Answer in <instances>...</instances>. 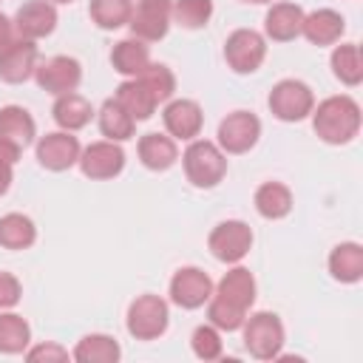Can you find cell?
Segmentation results:
<instances>
[{
    "label": "cell",
    "instance_id": "cell-1",
    "mask_svg": "<svg viewBox=\"0 0 363 363\" xmlns=\"http://www.w3.org/2000/svg\"><path fill=\"white\" fill-rule=\"evenodd\" d=\"M312 128L326 145H346L360 130V108L352 96H329L312 108Z\"/></svg>",
    "mask_w": 363,
    "mask_h": 363
},
{
    "label": "cell",
    "instance_id": "cell-2",
    "mask_svg": "<svg viewBox=\"0 0 363 363\" xmlns=\"http://www.w3.org/2000/svg\"><path fill=\"white\" fill-rule=\"evenodd\" d=\"M182 164H184V176L193 187H201V190H210L216 187L224 176H227V156L218 145L207 142V139H190L184 156H182Z\"/></svg>",
    "mask_w": 363,
    "mask_h": 363
},
{
    "label": "cell",
    "instance_id": "cell-3",
    "mask_svg": "<svg viewBox=\"0 0 363 363\" xmlns=\"http://www.w3.org/2000/svg\"><path fill=\"white\" fill-rule=\"evenodd\" d=\"M244 346L255 360H275L281 357L284 346V323L275 312H255L244 318Z\"/></svg>",
    "mask_w": 363,
    "mask_h": 363
},
{
    "label": "cell",
    "instance_id": "cell-4",
    "mask_svg": "<svg viewBox=\"0 0 363 363\" xmlns=\"http://www.w3.org/2000/svg\"><path fill=\"white\" fill-rule=\"evenodd\" d=\"M170 323V312H167V301L159 295H139L130 306H128V332L136 340H156L167 332Z\"/></svg>",
    "mask_w": 363,
    "mask_h": 363
},
{
    "label": "cell",
    "instance_id": "cell-5",
    "mask_svg": "<svg viewBox=\"0 0 363 363\" xmlns=\"http://www.w3.org/2000/svg\"><path fill=\"white\" fill-rule=\"evenodd\" d=\"M267 105H269L275 119H281V122H301V119H306L312 113L315 96H312L306 82H301V79H281L269 91Z\"/></svg>",
    "mask_w": 363,
    "mask_h": 363
},
{
    "label": "cell",
    "instance_id": "cell-6",
    "mask_svg": "<svg viewBox=\"0 0 363 363\" xmlns=\"http://www.w3.org/2000/svg\"><path fill=\"white\" fill-rule=\"evenodd\" d=\"M250 247H252V230H250V224H244L238 218L216 224L207 238V250L221 264H238L250 252Z\"/></svg>",
    "mask_w": 363,
    "mask_h": 363
},
{
    "label": "cell",
    "instance_id": "cell-7",
    "mask_svg": "<svg viewBox=\"0 0 363 363\" xmlns=\"http://www.w3.org/2000/svg\"><path fill=\"white\" fill-rule=\"evenodd\" d=\"M267 57V43L252 28H238L224 43V60L235 74H252Z\"/></svg>",
    "mask_w": 363,
    "mask_h": 363
},
{
    "label": "cell",
    "instance_id": "cell-8",
    "mask_svg": "<svg viewBox=\"0 0 363 363\" xmlns=\"http://www.w3.org/2000/svg\"><path fill=\"white\" fill-rule=\"evenodd\" d=\"M258 136H261V122L250 111H233L218 122V147L224 153L233 156L247 153L255 147Z\"/></svg>",
    "mask_w": 363,
    "mask_h": 363
},
{
    "label": "cell",
    "instance_id": "cell-9",
    "mask_svg": "<svg viewBox=\"0 0 363 363\" xmlns=\"http://www.w3.org/2000/svg\"><path fill=\"white\" fill-rule=\"evenodd\" d=\"M170 9H173V0H139L130 11V34L145 40V43H156L167 34L170 28Z\"/></svg>",
    "mask_w": 363,
    "mask_h": 363
},
{
    "label": "cell",
    "instance_id": "cell-10",
    "mask_svg": "<svg viewBox=\"0 0 363 363\" xmlns=\"http://www.w3.org/2000/svg\"><path fill=\"white\" fill-rule=\"evenodd\" d=\"M34 79L45 94H74L82 82V65L74 57H51L34 68Z\"/></svg>",
    "mask_w": 363,
    "mask_h": 363
},
{
    "label": "cell",
    "instance_id": "cell-11",
    "mask_svg": "<svg viewBox=\"0 0 363 363\" xmlns=\"http://www.w3.org/2000/svg\"><path fill=\"white\" fill-rule=\"evenodd\" d=\"M213 298V281L199 267H182L170 278V301L182 309H199Z\"/></svg>",
    "mask_w": 363,
    "mask_h": 363
},
{
    "label": "cell",
    "instance_id": "cell-12",
    "mask_svg": "<svg viewBox=\"0 0 363 363\" xmlns=\"http://www.w3.org/2000/svg\"><path fill=\"white\" fill-rule=\"evenodd\" d=\"M125 167V150L116 142H94L79 153V170L82 176L94 179V182H105L119 176Z\"/></svg>",
    "mask_w": 363,
    "mask_h": 363
},
{
    "label": "cell",
    "instance_id": "cell-13",
    "mask_svg": "<svg viewBox=\"0 0 363 363\" xmlns=\"http://www.w3.org/2000/svg\"><path fill=\"white\" fill-rule=\"evenodd\" d=\"M79 139L71 136V130H54V133H45L40 136L37 142V159L45 170H54V173H62L68 167H74L79 162Z\"/></svg>",
    "mask_w": 363,
    "mask_h": 363
},
{
    "label": "cell",
    "instance_id": "cell-14",
    "mask_svg": "<svg viewBox=\"0 0 363 363\" xmlns=\"http://www.w3.org/2000/svg\"><path fill=\"white\" fill-rule=\"evenodd\" d=\"M37 68V45L34 40H11L6 48H0V79L9 85H20L28 77H34Z\"/></svg>",
    "mask_w": 363,
    "mask_h": 363
},
{
    "label": "cell",
    "instance_id": "cell-15",
    "mask_svg": "<svg viewBox=\"0 0 363 363\" xmlns=\"http://www.w3.org/2000/svg\"><path fill=\"white\" fill-rule=\"evenodd\" d=\"M14 31L23 40H43L57 28V9L48 0H28L14 14Z\"/></svg>",
    "mask_w": 363,
    "mask_h": 363
},
{
    "label": "cell",
    "instance_id": "cell-16",
    "mask_svg": "<svg viewBox=\"0 0 363 363\" xmlns=\"http://www.w3.org/2000/svg\"><path fill=\"white\" fill-rule=\"evenodd\" d=\"M162 122H164V130L170 133V139L190 142L201 133L204 113H201L199 102H193V99H173V102H167V108L162 113Z\"/></svg>",
    "mask_w": 363,
    "mask_h": 363
},
{
    "label": "cell",
    "instance_id": "cell-17",
    "mask_svg": "<svg viewBox=\"0 0 363 363\" xmlns=\"http://www.w3.org/2000/svg\"><path fill=\"white\" fill-rule=\"evenodd\" d=\"M34 136H37V125L26 108L20 105L0 108V142H9L11 147L23 153L34 142Z\"/></svg>",
    "mask_w": 363,
    "mask_h": 363
},
{
    "label": "cell",
    "instance_id": "cell-18",
    "mask_svg": "<svg viewBox=\"0 0 363 363\" xmlns=\"http://www.w3.org/2000/svg\"><path fill=\"white\" fill-rule=\"evenodd\" d=\"M303 9L295 6V3H275L267 17H264V31L269 40L275 43H289L295 37H301V28H303Z\"/></svg>",
    "mask_w": 363,
    "mask_h": 363
},
{
    "label": "cell",
    "instance_id": "cell-19",
    "mask_svg": "<svg viewBox=\"0 0 363 363\" xmlns=\"http://www.w3.org/2000/svg\"><path fill=\"white\" fill-rule=\"evenodd\" d=\"M343 31H346V20L335 9H318V11L306 14L303 28H301V34L312 45H335Z\"/></svg>",
    "mask_w": 363,
    "mask_h": 363
},
{
    "label": "cell",
    "instance_id": "cell-20",
    "mask_svg": "<svg viewBox=\"0 0 363 363\" xmlns=\"http://www.w3.org/2000/svg\"><path fill=\"white\" fill-rule=\"evenodd\" d=\"M111 65L116 74L133 79L139 77L147 65H150V48L145 45V40L139 37H128V40H119L111 51Z\"/></svg>",
    "mask_w": 363,
    "mask_h": 363
},
{
    "label": "cell",
    "instance_id": "cell-21",
    "mask_svg": "<svg viewBox=\"0 0 363 363\" xmlns=\"http://www.w3.org/2000/svg\"><path fill=\"white\" fill-rule=\"evenodd\" d=\"M139 162L153 170V173H162V170H170L179 159V150H176V142L164 133H145L139 139Z\"/></svg>",
    "mask_w": 363,
    "mask_h": 363
},
{
    "label": "cell",
    "instance_id": "cell-22",
    "mask_svg": "<svg viewBox=\"0 0 363 363\" xmlns=\"http://www.w3.org/2000/svg\"><path fill=\"white\" fill-rule=\"evenodd\" d=\"M218 298H224L227 303L238 306V309H250L252 301H255V278L247 267H233L230 272H224V278L218 281V289H216Z\"/></svg>",
    "mask_w": 363,
    "mask_h": 363
},
{
    "label": "cell",
    "instance_id": "cell-23",
    "mask_svg": "<svg viewBox=\"0 0 363 363\" xmlns=\"http://www.w3.org/2000/svg\"><path fill=\"white\" fill-rule=\"evenodd\" d=\"M113 99L136 119V122H142V119H150L153 116V111L159 108V102L153 99V94L147 91V85L139 79V77H133V79H125L116 91H113Z\"/></svg>",
    "mask_w": 363,
    "mask_h": 363
},
{
    "label": "cell",
    "instance_id": "cell-24",
    "mask_svg": "<svg viewBox=\"0 0 363 363\" xmlns=\"http://www.w3.org/2000/svg\"><path fill=\"white\" fill-rule=\"evenodd\" d=\"M329 272L340 284H357L363 278V247L357 241H343L329 252Z\"/></svg>",
    "mask_w": 363,
    "mask_h": 363
},
{
    "label": "cell",
    "instance_id": "cell-25",
    "mask_svg": "<svg viewBox=\"0 0 363 363\" xmlns=\"http://www.w3.org/2000/svg\"><path fill=\"white\" fill-rule=\"evenodd\" d=\"M51 113H54V122H57L62 130H71V133H74V130H82V128L94 119L91 102H88L85 96H79V94H62V96H57Z\"/></svg>",
    "mask_w": 363,
    "mask_h": 363
},
{
    "label": "cell",
    "instance_id": "cell-26",
    "mask_svg": "<svg viewBox=\"0 0 363 363\" xmlns=\"http://www.w3.org/2000/svg\"><path fill=\"white\" fill-rule=\"evenodd\" d=\"M99 130H102V136H105L108 142H125V139L133 136L136 119L111 96V99H105L102 108H99Z\"/></svg>",
    "mask_w": 363,
    "mask_h": 363
},
{
    "label": "cell",
    "instance_id": "cell-27",
    "mask_svg": "<svg viewBox=\"0 0 363 363\" xmlns=\"http://www.w3.org/2000/svg\"><path fill=\"white\" fill-rule=\"evenodd\" d=\"M255 210H258V216H264V218H269V221H275V218H284V216H289V210H292V193H289V187L286 184H281V182H264L258 190H255Z\"/></svg>",
    "mask_w": 363,
    "mask_h": 363
},
{
    "label": "cell",
    "instance_id": "cell-28",
    "mask_svg": "<svg viewBox=\"0 0 363 363\" xmlns=\"http://www.w3.org/2000/svg\"><path fill=\"white\" fill-rule=\"evenodd\" d=\"M37 241V227L23 213H9L0 218V247L6 250H28Z\"/></svg>",
    "mask_w": 363,
    "mask_h": 363
},
{
    "label": "cell",
    "instance_id": "cell-29",
    "mask_svg": "<svg viewBox=\"0 0 363 363\" xmlns=\"http://www.w3.org/2000/svg\"><path fill=\"white\" fill-rule=\"evenodd\" d=\"M119 354L122 349L111 335H85L74 349V360L79 363H116Z\"/></svg>",
    "mask_w": 363,
    "mask_h": 363
},
{
    "label": "cell",
    "instance_id": "cell-30",
    "mask_svg": "<svg viewBox=\"0 0 363 363\" xmlns=\"http://www.w3.org/2000/svg\"><path fill=\"white\" fill-rule=\"evenodd\" d=\"M332 74L349 88L363 82V60H360V48L354 43H343L332 51Z\"/></svg>",
    "mask_w": 363,
    "mask_h": 363
},
{
    "label": "cell",
    "instance_id": "cell-31",
    "mask_svg": "<svg viewBox=\"0 0 363 363\" xmlns=\"http://www.w3.org/2000/svg\"><path fill=\"white\" fill-rule=\"evenodd\" d=\"M130 11H133V3L130 0H91L88 3V17L99 28H105V31H113V28L128 26Z\"/></svg>",
    "mask_w": 363,
    "mask_h": 363
},
{
    "label": "cell",
    "instance_id": "cell-32",
    "mask_svg": "<svg viewBox=\"0 0 363 363\" xmlns=\"http://www.w3.org/2000/svg\"><path fill=\"white\" fill-rule=\"evenodd\" d=\"M213 17V0H173L170 20L187 31H199Z\"/></svg>",
    "mask_w": 363,
    "mask_h": 363
},
{
    "label": "cell",
    "instance_id": "cell-33",
    "mask_svg": "<svg viewBox=\"0 0 363 363\" xmlns=\"http://www.w3.org/2000/svg\"><path fill=\"white\" fill-rule=\"evenodd\" d=\"M28 340H31V329L20 315H14V312L0 315V354L26 352Z\"/></svg>",
    "mask_w": 363,
    "mask_h": 363
},
{
    "label": "cell",
    "instance_id": "cell-34",
    "mask_svg": "<svg viewBox=\"0 0 363 363\" xmlns=\"http://www.w3.org/2000/svg\"><path fill=\"white\" fill-rule=\"evenodd\" d=\"M139 79L147 85V91L153 94V99L162 105V102H167L170 96H173V91H176V77H173V71L167 68V65H162V62H150L142 74H139Z\"/></svg>",
    "mask_w": 363,
    "mask_h": 363
},
{
    "label": "cell",
    "instance_id": "cell-35",
    "mask_svg": "<svg viewBox=\"0 0 363 363\" xmlns=\"http://www.w3.org/2000/svg\"><path fill=\"white\" fill-rule=\"evenodd\" d=\"M244 318H247L244 309L227 303V301L218 298V295H213V298L207 301V320H210L216 329H221V332H235V329H241Z\"/></svg>",
    "mask_w": 363,
    "mask_h": 363
},
{
    "label": "cell",
    "instance_id": "cell-36",
    "mask_svg": "<svg viewBox=\"0 0 363 363\" xmlns=\"http://www.w3.org/2000/svg\"><path fill=\"white\" fill-rule=\"evenodd\" d=\"M190 346H193V354L199 360H218L221 357V335L213 323L199 326L190 337Z\"/></svg>",
    "mask_w": 363,
    "mask_h": 363
},
{
    "label": "cell",
    "instance_id": "cell-37",
    "mask_svg": "<svg viewBox=\"0 0 363 363\" xmlns=\"http://www.w3.org/2000/svg\"><path fill=\"white\" fill-rule=\"evenodd\" d=\"M20 159V150L11 147L9 142H0V196L9 193L11 179H14V164Z\"/></svg>",
    "mask_w": 363,
    "mask_h": 363
},
{
    "label": "cell",
    "instance_id": "cell-38",
    "mask_svg": "<svg viewBox=\"0 0 363 363\" xmlns=\"http://www.w3.org/2000/svg\"><path fill=\"white\" fill-rule=\"evenodd\" d=\"M23 286L11 272H0V309H11L20 303Z\"/></svg>",
    "mask_w": 363,
    "mask_h": 363
},
{
    "label": "cell",
    "instance_id": "cell-39",
    "mask_svg": "<svg viewBox=\"0 0 363 363\" xmlns=\"http://www.w3.org/2000/svg\"><path fill=\"white\" fill-rule=\"evenodd\" d=\"M26 357L28 360H65L68 357V352L62 349V346H57V343H45V346H34V349H28L26 352Z\"/></svg>",
    "mask_w": 363,
    "mask_h": 363
},
{
    "label": "cell",
    "instance_id": "cell-40",
    "mask_svg": "<svg viewBox=\"0 0 363 363\" xmlns=\"http://www.w3.org/2000/svg\"><path fill=\"white\" fill-rule=\"evenodd\" d=\"M11 40H14V23L6 14H0V48H6Z\"/></svg>",
    "mask_w": 363,
    "mask_h": 363
},
{
    "label": "cell",
    "instance_id": "cell-41",
    "mask_svg": "<svg viewBox=\"0 0 363 363\" xmlns=\"http://www.w3.org/2000/svg\"><path fill=\"white\" fill-rule=\"evenodd\" d=\"M241 3H252V6H264V3H272V0H241Z\"/></svg>",
    "mask_w": 363,
    "mask_h": 363
},
{
    "label": "cell",
    "instance_id": "cell-42",
    "mask_svg": "<svg viewBox=\"0 0 363 363\" xmlns=\"http://www.w3.org/2000/svg\"><path fill=\"white\" fill-rule=\"evenodd\" d=\"M48 3H74V0H48Z\"/></svg>",
    "mask_w": 363,
    "mask_h": 363
}]
</instances>
